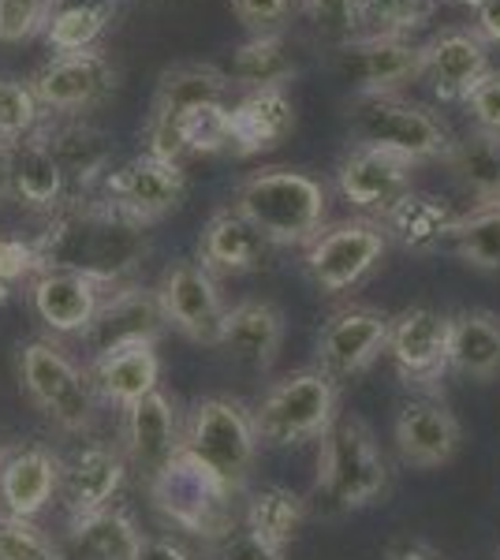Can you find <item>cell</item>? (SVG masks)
Masks as SVG:
<instances>
[{
	"mask_svg": "<svg viewBox=\"0 0 500 560\" xmlns=\"http://www.w3.org/2000/svg\"><path fill=\"white\" fill-rule=\"evenodd\" d=\"M42 273H79L102 288H120L150 255L147 224L102 198L63 202L34 243Z\"/></svg>",
	"mask_w": 500,
	"mask_h": 560,
	"instance_id": "cell-1",
	"label": "cell"
},
{
	"mask_svg": "<svg viewBox=\"0 0 500 560\" xmlns=\"http://www.w3.org/2000/svg\"><path fill=\"white\" fill-rule=\"evenodd\" d=\"M235 210L266 236L272 247L311 243L329 213L322 179L299 168H258L235 187Z\"/></svg>",
	"mask_w": 500,
	"mask_h": 560,
	"instance_id": "cell-2",
	"label": "cell"
},
{
	"mask_svg": "<svg viewBox=\"0 0 500 560\" xmlns=\"http://www.w3.org/2000/svg\"><path fill=\"white\" fill-rule=\"evenodd\" d=\"M388 486V464L381 456L374 433L354 415H336V422L322 433L317 448L314 497L325 516L367 509Z\"/></svg>",
	"mask_w": 500,
	"mask_h": 560,
	"instance_id": "cell-3",
	"label": "cell"
},
{
	"mask_svg": "<svg viewBox=\"0 0 500 560\" xmlns=\"http://www.w3.org/2000/svg\"><path fill=\"white\" fill-rule=\"evenodd\" d=\"M254 415L224 396H206L190 408L184 427V456L195 459L206 475H213L229 493L240 497L258 456Z\"/></svg>",
	"mask_w": 500,
	"mask_h": 560,
	"instance_id": "cell-4",
	"label": "cell"
},
{
	"mask_svg": "<svg viewBox=\"0 0 500 560\" xmlns=\"http://www.w3.org/2000/svg\"><path fill=\"white\" fill-rule=\"evenodd\" d=\"M348 131L354 147H377L407 161H433L452 150L449 131L422 105L399 94H354L348 102Z\"/></svg>",
	"mask_w": 500,
	"mask_h": 560,
	"instance_id": "cell-5",
	"label": "cell"
},
{
	"mask_svg": "<svg viewBox=\"0 0 500 560\" xmlns=\"http://www.w3.org/2000/svg\"><path fill=\"white\" fill-rule=\"evenodd\" d=\"M261 445L288 448L322 438L336 422V385L322 370H295L277 382L251 411Z\"/></svg>",
	"mask_w": 500,
	"mask_h": 560,
	"instance_id": "cell-6",
	"label": "cell"
},
{
	"mask_svg": "<svg viewBox=\"0 0 500 560\" xmlns=\"http://www.w3.org/2000/svg\"><path fill=\"white\" fill-rule=\"evenodd\" d=\"M150 497L158 512L179 530L217 541L235 527V493L224 490L213 475H206L195 459L179 453L172 464L150 482Z\"/></svg>",
	"mask_w": 500,
	"mask_h": 560,
	"instance_id": "cell-7",
	"label": "cell"
},
{
	"mask_svg": "<svg viewBox=\"0 0 500 560\" xmlns=\"http://www.w3.org/2000/svg\"><path fill=\"white\" fill-rule=\"evenodd\" d=\"M20 374L31 400L68 433H86L94 422V385L49 340H31L20 351Z\"/></svg>",
	"mask_w": 500,
	"mask_h": 560,
	"instance_id": "cell-8",
	"label": "cell"
},
{
	"mask_svg": "<svg viewBox=\"0 0 500 560\" xmlns=\"http://www.w3.org/2000/svg\"><path fill=\"white\" fill-rule=\"evenodd\" d=\"M229 75L213 65H176L161 75L158 94H153V108L147 120V153L161 161H179L187 158V147L179 139V116L190 113L198 105H229Z\"/></svg>",
	"mask_w": 500,
	"mask_h": 560,
	"instance_id": "cell-9",
	"label": "cell"
},
{
	"mask_svg": "<svg viewBox=\"0 0 500 560\" xmlns=\"http://www.w3.org/2000/svg\"><path fill=\"white\" fill-rule=\"evenodd\" d=\"M388 236L377 221H344L306 247V273L322 292H348L385 258Z\"/></svg>",
	"mask_w": 500,
	"mask_h": 560,
	"instance_id": "cell-10",
	"label": "cell"
},
{
	"mask_svg": "<svg viewBox=\"0 0 500 560\" xmlns=\"http://www.w3.org/2000/svg\"><path fill=\"white\" fill-rule=\"evenodd\" d=\"M158 300L161 311H165L168 325H176L187 340L206 348H221V332H224V311L221 292H217L213 273L202 266V261H172V266L161 273L158 284Z\"/></svg>",
	"mask_w": 500,
	"mask_h": 560,
	"instance_id": "cell-11",
	"label": "cell"
},
{
	"mask_svg": "<svg viewBox=\"0 0 500 560\" xmlns=\"http://www.w3.org/2000/svg\"><path fill=\"white\" fill-rule=\"evenodd\" d=\"M165 311H161L158 288L142 284H120L108 300L97 306L94 322L83 332V345L90 359L113 355V351L135 348V345H158V337L165 332Z\"/></svg>",
	"mask_w": 500,
	"mask_h": 560,
	"instance_id": "cell-12",
	"label": "cell"
},
{
	"mask_svg": "<svg viewBox=\"0 0 500 560\" xmlns=\"http://www.w3.org/2000/svg\"><path fill=\"white\" fill-rule=\"evenodd\" d=\"M388 325H393V318L374 311V306L336 311L317 332V370L333 385L362 374L388 348Z\"/></svg>",
	"mask_w": 500,
	"mask_h": 560,
	"instance_id": "cell-13",
	"label": "cell"
},
{
	"mask_svg": "<svg viewBox=\"0 0 500 560\" xmlns=\"http://www.w3.org/2000/svg\"><path fill=\"white\" fill-rule=\"evenodd\" d=\"M105 198L116 210L131 217V221L153 224L184 206L187 198L184 165H172V161L142 153V158L127 161L124 168L105 176Z\"/></svg>",
	"mask_w": 500,
	"mask_h": 560,
	"instance_id": "cell-14",
	"label": "cell"
},
{
	"mask_svg": "<svg viewBox=\"0 0 500 560\" xmlns=\"http://www.w3.org/2000/svg\"><path fill=\"white\" fill-rule=\"evenodd\" d=\"M340 75L354 83V94H396L422 75V45L388 34H359L336 52Z\"/></svg>",
	"mask_w": 500,
	"mask_h": 560,
	"instance_id": "cell-15",
	"label": "cell"
},
{
	"mask_svg": "<svg viewBox=\"0 0 500 560\" xmlns=\"http://www.w3.org/2000/svg\"><path fill=\"white\" fill-rule=\"evenodd\" d=\"M452 318L433 306H411L388 325V355L404 382H438L449 370Z\"/></svg>",
	"mask_w": 500,
	"mask_h": 560,
	"instance_id": "cell-16",
	"label": "cell"
},
{
	"mask_svg": "<svg viewBox=\"0 0 500 560\" xmlns=\"http://www.w3.org/2000/svg\"><path fill=\"white\" fill-rule=\"evenodd\" d=\"M415 161L377 147H351L336 168V187L354 210H377L385 217L404 195H411Z\"/></svg>",
	"mask_w": 500,
	"mask_h": 560,
	"instance_id": "cell-17",
	"label": "cell"
},
{
	"mask_svg": "<svg viewBox=\"0 0 500 560\" xmlns=\"http://www.w3.org/2000/svg\"><path fill=\"white\" fill-rule=\"evenodd\" d=\"M116 75L108 68V60L97 49L86 52H57L49 65L34 75V94H38L42 108L53 113H83L94 102L113 90Z\"/></svg>",
	"mask_w": 500,
	"mask_h": 560,
	"instance_id": "cell-18",
	"label": "cell"
},
{
	"mask_svg": "<svg viewBox=\"0 0 500 560\" xmlns=\"http://www.w3.org/2000/svg\"><path fill=\"white\" fill-rule=\"evenodd\" d=\"M124 448L135 471L147 478V486L184 453V430L165 393H150L147 400L124 411Z\"/></svg>",
	"mask_w": 500,
	"mask_h": 560,
	"instance_id": "cell-19",
	"label": "cell"
},
{
	"mask_svg": "<svg viewBox=\"0 0 500 560\" xmlns=\"http://www.w3.org/2000/svg\"><path fill=\"white\" fill-rule=\"evenodd\" d=\"M127 475V459L120 448L105 441H83L68 459H60V493L71 516H90L116 501Z\"/></svg>",
	"mask_w": 500,
	"mask_h": 560,
	"instance_id": "cell-20",
	"label": "cell"
},
{
	"mask_svg": "<svg viewBox=\"0 0 500 560\" xmlns=\"http://www.w3.org/2000/svg\"><path fill=\"white\" fill-rule=\"evenodd\" d=\"M399 459L411 467H441L460 448V419L438 396H411L396 419Z\"/></svg>",
	"mask_w": 500,
	"mask_h": 560,
	"instance_id": "cell-21",
	"label": "cell"
},
{
	"mask_svg": "<svg viewBox=\"0 0 500 560\" xmlns=\"http://www.w3.org/2000/svg\"><path fill=\"white\" fill-rule=\"evenodd\" d=\"M486 42L475 31H444L430 45H422V75H430L433 94L441 102H467L470 90L489 75Z\"/></svg>",
	"mask_w": 500,
	"mask_h": 560,
	"instance_id": "cell-22",
	"label": "cell"
},
{
	"mask_svg": "<svg viewBox=\"0 0 500 560\" xmlns=\"http://www.w3.org/2000/svg\"><path fill=\"white\" fill-rule=\"evenodd\" d=\"M60 493V459L45 445H8L0 464V501L12 516L34 520Z\"/></svg>",
	"mask_w": 500,
	"mask_h": 560,
	"instance_id": "cell-23",
	"label": "cell"
},
{
	"mask_svg": "<svg viewBox=\"0 0 500 560\" xmlns=\"http://www.w3.org/2000/svg\"><path fill=\"white\" fill-rule=\"evenodd\" d=\"M229 116H232V153H240V158L277 150L295 128V105L284 86L247 90L240 102L229 105Z\"/></svg>",
	"mask_w": 500,
	"mask_h": 560,
	"instance_id": "cell-24",
	"label": "cell"
},
{
	"mask_svg": "<svg viewBox=\"0 0 500 560\" xmlns=\"http://www.w3.org/2000/svg\"><path fill=\"white\" fill-rule=\"evenodd\" d=\"M42 131L63 179H68V202L71 198H83L94 184H105L108 165H113V139L102 128L83 120H68Z\"/></svg>",
	"mask_w": 500,
	"mask_h": 560,
	"instance_id": "cell-25",
	"label": "cell"
},
{
	"mask_svg": "<svg viewBox=\"0 0 500 560\" xmlns=\"http://www.w3.org/2000/svg\"><path fill=\"white\" fill-rule=\"evenodd\" d=\"M280 345H284V314H280L277 303L269 300H243L235 303L224 318V332H221V348L229 351L240 366L261 370L272 366Z\"/></svg>",
	"mask_w": 500,
	"mask_h": 560,
	"instance_id": "cell-26",
	"label": "cell"
},
{
	"mask_svg": "<svg viewBox=\"0 0 500 560\" xmlns=\"http://www.w3.org/2000/svg\"><path fill=\"white\" fill-rule=\"evenodd\" d=\"M272 243L261 236L258 229L243 217L235 206L229 210H217L206 221L202 240H198V261L213 273H251V269L266 266Z\"/></svg>",
	"mask_w": 500,
	"mask_h": 560,
	"instance_id": "cell-27",
	"label": "cell"
},
{
	"mask_svg": "<svg viewBox=\"0 0 500 560\" xmlns=\"http://www.w3.org/2000/svg\"><path fill=\"white\" fill-rule=\"evenodd\" d=\"M105 288L79 273H42L31 284V303L34 314L42 318L45 329L53 332H83L94 322L97 306L105 300Z\"/></svg>",
	"mask_w": 500,
	"mask_h": 560,
	"instance_id": "cell-28",
	"label": "cell"
},
{
	"mask_svg": "<svg viewBox=\"0 0 500 560\" xmlns=\"http://www.w3.org/2000/svg\"><path fill=\"white\" fill-rule=\"evenodd\" d=\"M456 221H460V213L452 210L444 198L411 191L381 217V229H385V236H393L404 250H418V255H422V250L449 247Z\"/></svg>",
	"mask_w": 500,
	"mask_h": 560,
	"instance_id": "cell-29",
	"label": "cell"
},
{
	"mask_svg": "<svg viewBox=\"0 0 500 560\" xmlns=\"http://www.w3.org/2000/svg\"><path fill=\"white\" fill-rule=\"evenodd\" d=\"M158 377H161V359L153 345L113 351V355L94 359V366H90L94 393H102L108 404H120L124 411L131 404L147 400L150 393H158Z\"/></svg>",
	"mask_w": 500,
	"mask_h": 560,
	"instance_id": "cell-30",
	"label": "cell"
},
{
	"mask_svg": "<svg viewBox=\"0 0 500 560\" xmlns=\"http://www.w3.org/2000/svg\"><path fill=\"white\" fill-rule=\"evenodd\" d=\"M12 173H15V198L23 206H31V210L57 213L68 202V179H63L42 128L20 142H12Z\"/></svg>",
	"mask_w": 500,
	"mask_h": 560,
	"instance_id": "cell-31",
	"label": "cell"
},
{
	"mask_svg": "<svg viewBox=\"0 0 500 560\" xmlns=\"http://www.w3.org/2000/svg\"><path fill=\"white\" fill-rule=\"evenodd\" d=\"M142 541L147 538L139 535L135 520L116 504L90 512V516H71V560H135Z\"/></svg>",
	"mask_w": 500,
	"mask_h": 560,
	"instance_id": "cell-32",
	"label": "cell"
},
{
	"mask_svg": "<svg viewBox=\"0 0 500 560\" xmlns=\"http://www.w3.org/2000/svg\"><path fill=\"white\" fill-rule=\"evenodd\" d=\"M449 370L475 382H493L500 374V318L489 311H463L452 318Z\"/></svg>",
	"mask_w": 500,
	"mask_h": 560,
	"instance_id": "cell-33",
	"label": "cell"
},
{
	"mask_svg": "<svg viewBox=\"0 0 500 560\" xmlns=\"http://www.w3.org/2000/svg\"><path fill=\"white\" fill-rule=\"evenodd\" d=\"M452 176L478 198V206H500V135L470 131L444 153Z\"/></svg>",
	"mask_w": 500,
	"mask_h": 560,
	"instance_id": "cell-34",
	"label": "cell"
},
{
	"mask_svg": "<svg viewBox=\"0 0 500 560\" xmlns=\"http://www.w3.org/2000/svg\"><path fill=\"white\" fill-rule=\"evenodd\" d=\"M224 75H229V83L247 90L288 86L295 79V60L280 34H254L232 52Z\"/></svg>",
	"mask_w": 500,
	"mask_h": 560,
	"instance_id": "cell-35",
	"label": "cell"
},
{
	"mask_svg": "<svg viewBox=\"0 0 500 560\" xmlns=\"http://www.w3.org/2000/svg\"><path fill=\"white\" fill-rule=\"evenodd\" d=\"M303 520H306V501L299 493L284 490V486H261V490H254L247 497V516H243V523L277 549L295 541Z\"/></svg>",
	"mask_w": 500,
	"mask_h": 560,
	"instance_id": "cell-36",
	"label": "cell"
},
{
	"mask_svg": "<svg viewBox=\"0 0 500 560\" xmlns=\"http://www.w3.org/2000/svg\"><path fill=\"white\" fill-rule=\"evenodd\" d=\"M449 247L475 269H500V206H478L460 213Z\"/></svg>",
	"mask_w": 500,
	"mask_h": 560,
	"instance_id": "cell-37",
	"label": "cell"
},
{
	"mask_svg": "<svg viewBox=\"0 0 500 560\" xmlns=\"http://www.w3.org/2000/svg\"><path fill=\"white\" fill-rule=\"evenodd\" d=\"M113 15H116V0L90 4V8H60V12L49 15L45 42H49L53 52H86L97 45L105 26L113 23Z\"/></svg>",
	"mask_w": 500,
	"mask_h": 560,
	"instance_id": "cell-38",
	"label": "cell"
},
{
	"mask_svg": "<svg viewBox=\"0 0 500 560\" xmlns=\"http://www.w3.org/2000/svg\"><path fill=\"white\" fill-rule=\"evenodd\" d=\"M438 0H362V26L367 34L407 38L422 23H430Z\"/></svg>",
	"mask_w": 500,
	"mask_h": 560,
	"instance_id": "cell-39",
	"label": "cell"
},
{
	"mask_svg": "<svg viewBox=\"0 0 500 560\" xmlns=\"http://www.w3.org/2000/svg\"><path fill=\"white\" fill-rule=\"evenodd\" d=\"M179 139L187 153H221L232 150V116L229 105H198L179 116Z\"/></svg>",
	"mask_w": 500,
	"mask_h": 560,
	"instance_id": "cell-40",
	"label": "cell"
},
{
	"mask_svg": "<svg viewBox=\"0 0 500 560\" xmlns=\"http://www.w3.org/2000/svg\"><path fill=\"white\" fill-rule=\"evenodd\" d=\"M42 102L31 83L23 79H0V142H20L38 131Z\"/></svg>",
	"mask_w": 500,
	"mask_h": 560,
	"instance_id": "cell-41",
	"label": "cell"
},
{
	"mask_svg": "<svg viewBox=\"0 0 500 560\" xmlns=\"http://www.w3.org/2000/svg\"><path fill=\"white\" fill-rule=\"evenodd\" d=\"M0 560H60V549L34 520L0 516Z\"/></svg>",
	"mask_w": 500,
	"mask_h": 560,
	"instance_id": "cell-42",
	"label": "cell"
},
{
	"mask_svg": "<svg viewBox=\"0 0 500 560\" xmlns=\"http://www.w3.org/2000/svg\"><path fill=\"white\" fill-rule=\"evenodd\" d=\"M303 12L325 38L351 42L362 26V0H303Z\"/></svg>",
	"mask_w": 500,
	"mask_h": 560,
	"instance_id": "cell-43",
	"label": "cell"
},
{
	"mask_svg": "<svg viewBox=\"0 0 500 560\" xmlns=\"http://www.w3.org/2000/svg\"><path fill=\"white\" fill-rule=\"evenodd\" d=\"M53 0H0V42H26L49 26Z\"/></svg>",
	"mask_w": 500,
	"mask_h": 560,
	"instance_id": "cell-44",
	"label": "cell"
},
{
	"mask_svg": "<svg viewBox=\"0 0 500 560\" xmlns=\"http://www.w3.org/2000/svg\"><path fill=\"white\" fill-rule=\"evenodd\" d=\"M31 277H42V261L34 243L0 240V303L12 300L15 288L26 284Z\"/></svg>",
	"mask_w": 500,
	"mask_h": 560,
	"instance_id": "cell-45",
	"label": "cell"
},
{
	"mask_svg": "<svg viewBox=\"0 0 500 560\" xmlns=\"http://www.w3.org/2000/svg\"><path fill=\"white\" fill-rule=\"evenodd\" d=\"M213 557L217 560H280V549L254 535L247 523H243V527L235 523L232 530H224V535L213 541Z\"/></svg>",
	"mask_w": 500,
	"mask_h": 560,
	"instance_id": "cell-46",
	"label": "cell"
},
{
	"mask_svg": "<svg viewBox=\"0 0 500 560\" xmlns=\"http://www.w3.org/2000/svg\"><path fill=\"white\" fill-rule=\"evenodd\" d=\"M463 105L470 108V116H475V124L481 131L500 135V71H489V75L470 90V97Z\"/></svg>",
	"mask_w": 500,
	"mask_h": 560,
	"instance_id": "cell-47",
	"label": "cell"
},
{
	"mask_svg": "<svg viewBox=\"0 0 500 560\" xmlns=\"http://www.w3.org/2000/svg\"><path fill=\"white\" fill-rule=\"evenodd\" d=\"M232 8L254 34H277V26L292 12V0H232Z\"/></svg>",
	"mask_w": 500,
	"mask_h": 560,
	"instance_id": "cell-48",
	"label": "cell"
},
{
	"mask_svg": "<svg viewBox=\"0 0 500 560\" xmlns=\"http://www.w3.org/2000/svg\"><path fill=\"white\" fill-rule=\"evenodd\" d=\"M475 38L478 42H500V0H481L478 20H475Z\"/></svg>",
	"mask_w": 500,
	"mask_h": 560,
	"instance_id": "cell-49",
	"label": "cell"
},
{
	"mask_svg": "<svg viewBox=\"0 0 500 560\" xmlns=\"http://www.w3.org/2000/svg\"><path fill=\"white\" fill-rule=\"evenodd\" d=\"M135 560H190V557H187V549L176 546L172 538H150V541H142Z\"/></svg>",
	"mask_w": 500,
	"mask_h": 560,
	"instance_id": "cell-50",
	"label": "cell"
},
{
	"mask_svg": "<svg viewBox=\"0 0 500 560\" xmlns=\"http://www.w3.org/2000/svg\"><path fill=\"white\" fill-rule=\"evenodd\" d=\"M388 560H441V553L433 546H426V541H418V538H404V541H396V546H393Z\"/></svg>",
	"mask_w": 500,
	"mask_h": 560,
	"instance_id": "cell-51",
	"label": "cell"
},
{
	"mask_svg": "<svg viewBox=\"0 0 500 560\" xmlns=\"http://www.w3.org/2000/svg\"><path fill=\"white\" fill-rule=\"evenodd\" d=\"M15 198V173H12V147L0 142V202Z\"/></svg>",
	"mask_w": 500,
	"mask_h": 560,
	"instance_id": "cell-52",
	"label": "cell"
},
{
	"mask_svg": "<svg viewBox=\"0 0 500 560\" xmlns=\"http://www.w3.org/2000/svg\"><path fill=\"white\" fill-rule=\"evenodd\" d=\"M90 4H108V0H53V12H60V8H90Z\"/></svg>",
	"mask_w": 500,
	"mask_h": 560,
	"instance_id": "cell-53",
	"label": "cell"
},
{
	"mask_svg": "<svg viewBox=\"0 0 500 560\" xmlns=\"http://www.w3.org/2000/svg\"><path fill=\"white\" fill-rule=\"evenodd\" d=\"M4 453H8V445H4V441H0V464H4Z\"/></svg>",
	"mask_w": 500,
	"mask_h": 560,
	"instance_id": "cell-54",
	"label": "cell"
},
{
	"mask_svg": "<svg viewBox=\"0 0 500 560\" xmlns=\"http://www.w3.org/2000/svg\"><path fill=\"white\" fill-rule=\"evenodd\" d=\"M463 4H475V8H478V4H481V0H463Z\"/></svg>",
	"mask_w": 500,
	"mask_h": 560,
	"instance_id": "cell-55",
	"label": "cell"
}]
</instances>
